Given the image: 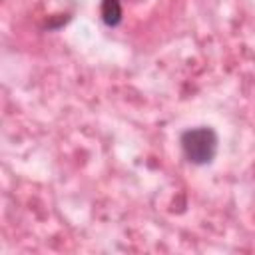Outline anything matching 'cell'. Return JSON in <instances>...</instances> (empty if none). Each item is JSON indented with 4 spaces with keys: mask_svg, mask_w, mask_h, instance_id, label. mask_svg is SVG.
<instances>
[{
    "mask_svg": "<svg viewBox=\"0 0 255 255\" xmlns=\"http://www.w3.org/2000/svg\"><path fill=\"white\" fill-rule=\"evenodd\" d=\"M179 149L187 163L195 167L211 165L219 149V135L211 126L187 128L179 133Z\"/></svg>",
    "mask_w": 255,
    "mask_h": 255,
    "instance_id": "obj_1",
    "label": "cell"
},
{
    "mask_svg": "<svg viewBox=\"0 0 255 255\" xmlns=\"http://www.w3.org/2000/svg\"><path fill=\"white\" fill-rule=\"evenodd\" d=\"M100 18L108 28H118L124 20L122 2L120 0H102L100 2Z\"/></svg>",
    "mask_w": 255,
    "mask_h": 255,
    "instance_id": "obj_2",
    "label": "cell"
}]
</instances>
